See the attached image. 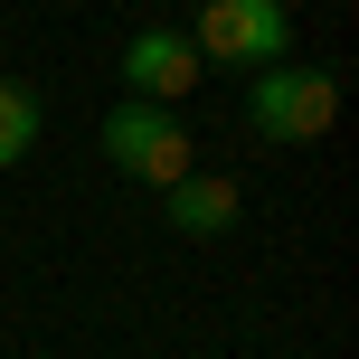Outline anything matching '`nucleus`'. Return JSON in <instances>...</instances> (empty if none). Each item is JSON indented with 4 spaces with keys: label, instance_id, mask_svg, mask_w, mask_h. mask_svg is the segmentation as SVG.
<instances>
[{
    "label": "nucleus",
    "instance_id": "nucleus-6",
    "mask_svg": "<svg viewBox=\"0 0 359 359\" xmlns=\"http://www.w3.org/2000/svg\"><path fill=\"white\" fill-rule=\"evenodd\" d=\"M38 133H48V114H38V86H19V76H0V170H19L38 151Z\"/></svg>",
    "mask_w": 359,
    "mask_h": 359
},
{
    "label": "nucleus",
    "instance_id": "nucleus-5",
    "mask_svg": "<svg viewBox=\"0 0 359 359\" xmlns=\"http://www.w3.org/2000/svg\"><path fill=\"white\" fill-rule=\"evenodd\" d=\"M170 227L180 236H227L236 227V208H246V198H236V180H208V170H189V180H170Z\"/></svg>",
    "mask_w": 359,
    "mask_h": 359
},
{
    "label": "nucleus",
    "instance_id": "nucleus-4",
    "mask_svg": "<svg viewBox=\"0 0 359 359\" xmlns=\"http://www.w3.org/2000/svg\"><path fill=\"white\" fill-rule=\"evenodd\" d=\"M123 86L142 95V104H180V95L198 86V48H189V29H133V48H123Z\"/></svg>",
    "mask_w": 359,
    "mask_h": 359
},
{
    "label": "nucleus",
    "instance_id": "nucleus-3",
    "mask_svg": "<svg viewBox=\"0 0 359 359\" xmlns=\"http://www.w3.org/2000/svg\"><path fill=\"white\" fill-rule=\"evenodd\" d=\"M189 48H198V67H284L293 57V0H208L198 10V29H189Z\"/></svg>",
    "mask_w": 359,
    "mask_h": 359
},
{
    "label": "nucleus",
    "instance_id": "nucleus-2",
    "mask_svg": "<svg viewBox=\"0 0 359 359\" xmlns=\"http://www.w3.org/2000/svg\"><path fill=\"white\" fill-rule=\"evenodd\" d=\"M246 123L265 133V142H322V133L341 123V86H331L322 67H303V57L255 67V86H246Z\"/></svg>",
    "mask_w": 359,
    "mask_h": 359
},
{
    "label": "nucleus",
    "instance_id": "nucleus-1",
    "mask_svg": "<svg viewBox=\"0 0 359 359\" xmlns=\"http://www.w3.org/2000/svg\"><path fill=\"white\" fill-rule=\"evenodd\" d=\"M95 142H104V161L123 170V180H142V189H170V180L198 170V133L180 123L170 104H142V95H123Z\"/></svg>",
    "mask_w": 359,
    "mask_h": 359
}]
</instances>
